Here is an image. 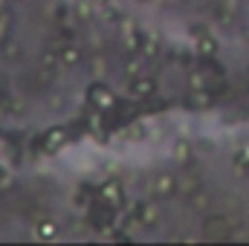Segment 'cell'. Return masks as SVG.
Returning <instances> with one entry per match:
<instances>
[{
    "label": "cell",
    "instance_id": "2e32d148",
    "mask_svg": "<svg viewBox=\"0 0 249 246\" xmlns=\"http://www.w3.org/2000/svg\"><path fill=\"white\" fill-rule=\"evenodd\" d=\"M124 75H127V78L142 75V61H127V64H124Z\"/></svg>",
    "mask_w": 249,
    "mask_h": 246
},
{
    "label": "cell",
    "instance_id": "4fadbf2b",
    "mask_svg": "<svg viewBox=\"0 0 249 246\" xmlns=\"http://www.w3.org/2000/svg\"><path fill=\"white\" fill-rule=\"evenodd\" d=\"M38 235L50 241V238H55V235H58V226H55L53 220H41V223H38Z\"/></svg>",
    "mask_w": 249,
    "mask_h": 246
},
{
    "label": "cell",
    "instance_id": "52a82bcc",
    "mask_svg": "<svg viewBox=\"0 0 249 246\" xmlns=\"http://www.w3.org/2000/svg\"><path fill=\"white\" fill-rule=\"evenodd\" d=\"M197 55L200 58H212V55H217V38H212V35H200L197 38Z\"/></svg>",
    "mask_w": 249,
    "mask_h": 246
},
{
    "label": "cell",
    "instance_id": "7c38bea8",
    "mask_svg": "<svg viewBox=\"0 0 249 246\" xmlns=\"http://www.w3.org/2000/svg\"><path fill=\"white\" fill-rule=\"evenodd\" d=\"M191 105L194 107H209L212 105V93L209 90H191Z\"/></svg>",
    "mask_w": 249,
    "mask_h": 246
},
{
    "label": "cell",
    "instance_id": "ffe728a7",
    "mask_svg": "<svg viewBox=\"0 0 249 246\" xmlns=\"http://www.w3.org/2000/svg\"><path fill=\"white\" fill-rule=\"evenodd\" d=\"M9 23H12V20H9V15H3V12H0V41H6V35H9Z\"/></svg>",
    "mask_w": 249,
    "mask_h": 246
},
{
    "label": "cell",
    "instance_id": "277c9868",
    "mask_svg": "<svg viewBox=\"0 0 249 246\" xmlns=\"http://www.w3.org/2000/svg\"><path fill=\"white\" fill-rule=\"evenodd\" d=\"M90 102H93V107H99V110L116 107V96H113L107 87H102V84H93V87H90Z\"/></svg>",
    "mask_w": 249,
    "mask_h": 246
},
{
    "label": "cell",
    "instance_id": "d6986e66",
    "mask_svg": "<svg viewBox=\"0 0 249 246\" xmlns=\"http://www.w3.org/2000/svg\"><path fill=\"white\" fill-rule=\"evenodd\" d=\"M41 64H44V67H50V70H55V64H61V61H58V53H53V50H50V53H44Z\"/></svg>",
    "mask_w": 249,
    "mask_h": 246
},
{
    "label": "cell",
    "instance_id": "ba28073f",
    "mask_svg": "<svg viewBox=\"0 0 249 246\" xmlns=\"http://www.w3.org/2000/svg\"><path fill=\"white\" fill-rule=\"evenodd\" d=\"M55 53H58V61H61L64 67H75V64L81 61V53H78V47H72V44H61Z\"/></svg>",
    "mask_w": 249,
    "mask_h": 246
},
{
    "label": "cell",
    "instance_id": "5b68a950",
    "mask_svg": "<svg viewBox=\"0 0 249 246\" xmlns=\"http://www.w3.org/2000/svg\"><path fill=\"white\" fill-rule=\"evenodd\" d=\"M174 191H177V177L160 174V177L154 180V194H157V197H171Z\"/></svg>",
    "mask_w": 249,
    "mask_h": 246
},
{
    "label": "cell",
    "instance_id": "e0dca14e",
    "mask_svg": "<svg viewBox=\"0 0 249 246\" xmlns=\"http://www.w3.org/2000/svg\"><path fill=\"white\" fill-rule=\"evenodd\" d=\"M102 18H105V20H116V18H119V9L110 6V3H105V6H102Z\"/></svg>",
    "mask_w": 249,
    "mask_h": 246
},
{
    "label": "cell",
    "instance_id": "30bf717a",
    "mask_svg": "<svg viewBox=\"0 0 249 246\" xmlns=\"http://www.w3.org/2000/svg\"><path fill=\"white\" fill-rule=\"evenodd\" d=\"M188 203H191V209H194V211H209V209H212V194L197 188V191L188 197Z\"/></svg>",
    "mask_w": 249,
    "mask_h": 246
},
{
    "label": "cell",
    "instance_id": "603a6c76",
    "mask_svg": "<svg viewBox=\"0 0 249 246\" xmlns=\"http://www.w3.org/2000/svg\"><path fill=\"white\" fill-rule=\"evenodd\" d=\"M96 3H99V6H105V3H110V0H96Z\"/></svg>",
    "mask_w": 249,
    "mask_h": 246
},
{
    "label": "cell",
    "instance_id": "7a4b0ae2",
    "mask_svg": "<svg viewBox=\"0 0 249 246\" xmlns=\"http://www.w3.org/2000/svg\"><path fill=\"white\" fill-rule=\"evenodd\" d=\"M99 197H102V203H107V206H122L124 203V188L119 180H107V183L102 185V191H99Z\"/></svg>",
    "mask_w": 249,
    "mask_h": 246
},
{
    "label": "cell",
    "instance_id": "9c48e42d",
    "mask_svg": "<svg viewBox=\"0 0 249 246\" xmlns=\"http://www.w3.org/2000/svg\"><path fill=\"white\" fill-rule=\"evenodd\" d=\"M142 55H145L148 61H154V58L160 55V38H157L154 32L142 35Z\"/></svg>",
    "mask_w": 249,
    "mask_h": 246
},
{
    "label": "cell",
    "instance_id": "6da1fadb",
    "mask_svg": "<svg viewBox=\"0 0 249 246\" xmlns=\"http://www.w3.org/2000/svg\"><path fill=\"white\" fill-rule=\"evenodd\" d=\"M203 238L206 241H229L232 238V223L226 217H209L203 223Z\"/></svg>",
    "mask_w": 249,
    "mask_h": 246
},
{
    "label": "cell",
    "instance_id": "7402d4cb",
    "mask_svg": "<svg viewBox=\"0 0 249 246\" xmlns=\"http://www.w3.org/2000/svg\"><path fill=\"white\" fill-rule=\"evenodd\" d=\"M6 183V168H3V165H0V185Z\"/></svg>",
    "mask_w": 249,
    "mask_h": 246
},
{
    "label": "cell",
    "instance_id": "9a60e30c",
    "mask_svg": "<svg viewBox=\"0 0 249 246\" xmlns=\"http://www.w3.org/2000/svg\"><path fill=\"white\" fill-rule=\"evenodd\" d=\"M177 159L180 162H188L191 159V145L188 142H177Z\"/></svg>",
    "mask_w": 249,
    "mask_h": 246
},
{
    "label": "cell",
    "instance_id": "ac0fdd59",
    "mask_svg": "<svg viewBox=\"0 0 249 246\" xmlns=\"http://www.w3.org/2000/svg\"><path fill=\"white\" fill-rule=\"evenodd\" d=\"M124 136H127V139H145V127H142V124H130Z\"/></svg>",
    "mask_w": 249,
    "mask_h": 246
},
{
    "label": "cell",
    "instance_id": "8992f818",
    "mask_svg": "<svg viewBox=\"0 0 249 246\" xmlns=\"http://www.w3.org/2000/svg\"><path fill=\"white\" fill-rule=\"evenodd\" d=\"M64 142H67V130H64V127H53V130H47V136H44V151L53 154V151L61 148Z\"/></svg>",
    "mask_w": 249,
    "mask_h": 246
},
{
    "label": "cell",
    "instance_id": "5bb4252c",
    "mask_svg": "<svg viewBox=\"0 0 249 246\" xmlns=\"http://www.w3.org/2000/svg\"><path fill=\"white\" fill-rule=\"evenodd\" d=\"M188 87H191V90H206V87H209V84H206V75H203V72H191V75H188Z\"/></svg>",
    "mask_w": 249,
    "mask_h": 246
},
{
    "label": "cell",
    "instance_id": "3957f363",
    "mask_svg": "<svg viewBox=\"0 0 249 246\" xmlns=\"http://www.w3.org/2000/svg\"><path fill=\"white\" fill-rule=\"evenodd\" d=\"M127 90H130L136 99H148V96H154L157 81H154L151 75H133V78H130V84H127Z\"/></svg>",
    "mask_w": 249,
    "mask_h": 246
},
{
    "label": "cell",
    "instance_id": "cb8c5ba5",
    "mask_svg": "<svg viewBox=\"0 0 249 246\" xmlns=\"http://www.w3.org/2000/svg\"><path fill=\"white\" fill-rule=\"evenodd\" d=\"M139 3H151V0H139Z\"/></svg>",
    "mask_w": 249,
    "mask_h": 246
},
{
    "label": "cell",
    "instance_id": "8fae6325",
    "mask_svg": "<svg viewBox=\"0 0 249 246\" xmlns=\"http://www.w3.org/2000/svg\"><path fill=\"white\" fill-rule=\"evenodd\" d=\"M133 214L139 217V223H148V226L157 223V209H154L151 203H139V206L133 209Z\"/></svg>",
    "mask_w": 249,
    "mask_h": 246
},
{
    "label": "cell",
    "instance_id": "44dd1931",
    "mask_svg": "<svg viewBox=\"0 0 249 246\" xmlns=\"http://www.w3.org/2000/svg\"><path fill=\"white\" fill-rule=\"evenodd\" d=\"M6 55H12V58H18V55H20V50H18V44H6Z\"/></svg>",
    "mask_w": 249,
    "mask_h": 246
}]
</instances>
